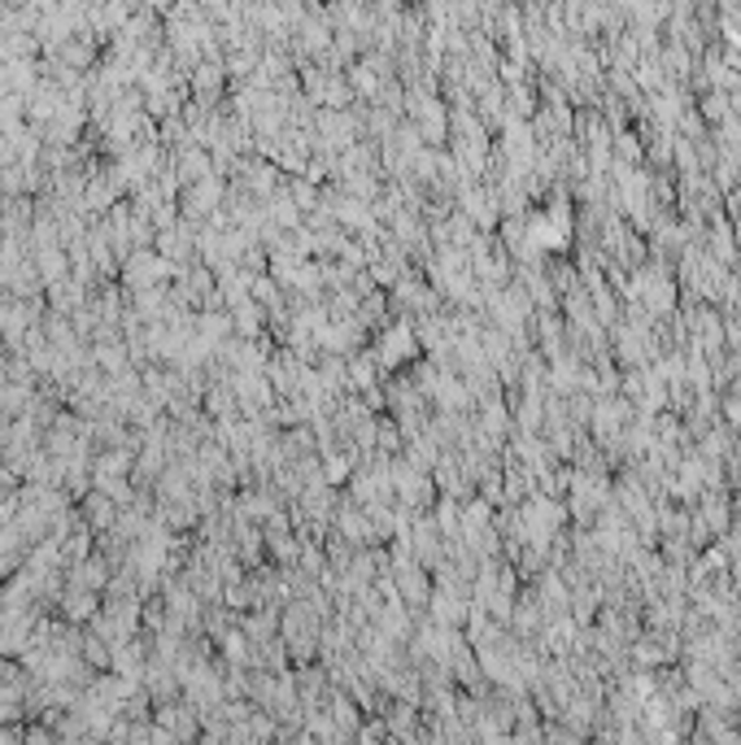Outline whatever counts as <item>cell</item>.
<instances>
[{
  "label": "cell",
  "instance_id": "obj_1",
  "mask_svg": "<svg viewBox=\"0 0 741 745\" xmlns=\"http://www.w3.org/2000/svg\"><path fill=\"white\" fill-rule=\"evenodd\" d=\"M83 515H87V528H96V532H105L109 523H118V510H114V501L105 493H92L87 506H83Z\"/></svg>",
  "mask_w": 741,
  "mask_h": 745
}]
</instances>
